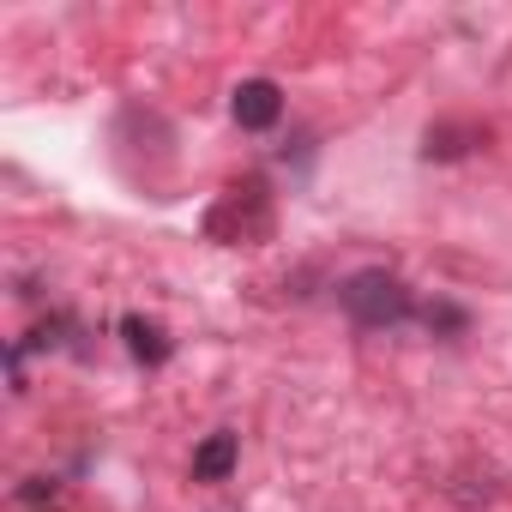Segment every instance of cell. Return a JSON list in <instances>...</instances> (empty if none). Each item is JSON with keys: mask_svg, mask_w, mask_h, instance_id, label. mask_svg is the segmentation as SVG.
Instances as JSON below:
<instances>
[{"mask_svg": "<svg viewBox=\"0 0 512 512\" xmlns=\"http://www.w3.org/2000/svg\"><path fill=\"white\" fill-rule=\"evenodd\" d=\"M121 338H127V350H133L145 368L169 362V332H163L157 320H145V314H127V320H121Z\"/></svg>", "mask_w": 512, "mask_h": 512, "instance_id": "cell-4", "label": "cell"}, {"mask_svg": "<svg viewBox=\"0 0 512 512\" xmlns=\"http://www.w3.org/2000/svg\"><path fill=\"white\" fill-rule=\"evenodd\" d=\"M229 115H235L247 133H266V127H278V115H284V91H278L272 79H241L235 97H229Z\"/></svg>", "mask_w": 512, "mask_h": 512, "instance_id": "cell-2", "label": "cell"}, {"mask_svg": "<svg viewBox=\"0 0 512 512\" xmlns=\"http://www.w3.org/2000/svg\"><path fill=\"white\" fill-rule=\"evenodd\" d=\"M338 302H344V314H350L356 326H368V332L404 326V320H410V290H404V278H398V272H380V266L344 278Z\"/></svg>", "mask_w": 512, "mask_h": 512, "instance_id": "cell-1", "label": "cell"}, {"mask_svg": "<svg viewBox=\"0 0 512 512\" xmlns=\"http://www.w3.org/2000/svg\"><path fill=\"white\" fill-rule=\"evenodd\" d=\"M235 458H241V440H235L229 428H217V434H205V446L193 452V482H229V470H235Z\"/></svg>", "mask_w": 512, "mask_h": 512, "instance_id": "cell-3", "label": "cell"}]
</instances>
